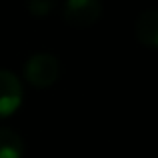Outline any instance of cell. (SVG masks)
<instances>
[{"label":"cell","mask_w":158,"mask_h":158,"mask_svg":"<svg viewBox=\"0 0 158 158\" xmlns=\"http://www.w3.org/2000/svg\"><path fill=\"white\" fill-rule=\"evenodd\" d=\"M54 6H56V0H26L28 12L34 14V16H38V18L50 14L54 10Z\"/></svg>","instance_id":"cell-6"},{"label":"cell","mask_w":158,"mask_h":158,"mask_svg":"<svg viewBox=\"0 0 158 158\" xmlns=\"http://www.w3.org/2000/svg\"><path fill=\"white\" fill-rule=\"evenodd\" d=\"M102 14L100 0H66L64 22L72 28H88L98 22Z\"/></svg>","instance_id":"cell-2"},{"label":"cell","mask_w":158,"mask_h":158,"mask_svg":"<svg viewBox=\"0 0 158 158\" xmlns=\"http://www.w3.org/2000/svg\"><path fill=\"white\" fill-rule=\"evenodd\" d=\"M24 90L22 82L14 72L0 70V118H8L22 104Z\"/></svg>","instance_id":"cell-3"},{"label":"cell","mask_w":158,"mask_h":158,"mask_svg":"<svg viewBox=\"0 0 158 158\" xmlns=\"http://www.w3.org/2000/svg\"><path fill=\"white\" fill-rule=\"evenodd\" d=\"M0 158H24V142L12 128H0Z\"/></svg>","instance_id":"cell-5"},{"label":"cell","mask_w":158,"mask_h":158,"mask_svg":"<svg viewBox=\"0 0 158 158\" xmlns=\"http://www.w3.org/2000/svg\"><path fill=\"white\" fill-rule=\"evenodd\" d=\"M60 76V62L50 52H38L24 64V78L34 88H48Z\"/></svg>","instance_id":"cell-1"},{"label":"cell","mask_w":158,"mask_h":158,"mask_svg":"<svg viewBox=\"0 0 158 158\" xmlns=\"http://www.w3.org/2000/svg\"><path fill=\"white\" fill-rule=\"evenodd\" d=\"M134 32H136L138 42H142L144 46L154 50L158 46V12L156 10H144L136 18Z\"/></svg>","instance_id":"cell-4"}]
</instances>
